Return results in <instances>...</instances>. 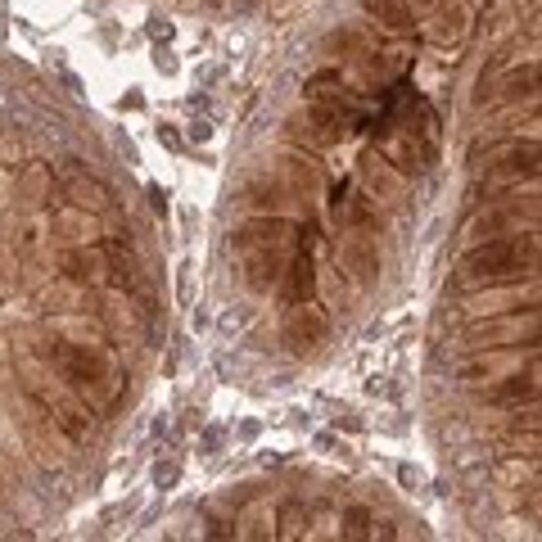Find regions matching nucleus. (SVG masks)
<instances>
[{"label": "nucleus", "mask_w": 542, "mask_h": 542, "mask_svg": "<svg viewBox=\"0 0 542 542\" xmlns=\"http://www.w3.org/2000/svg\"><path fill=\"white\" fill-rule=\"evenodd\" d=\"M538 267V235L529 231H506L493 240H475L461 253L457 271L466 285H488V290H502V285H520L524 276H533Z\"/></svg>", "instance_id": "1"}, {"label": "nucleus", "mask_w": 542, "mask_h": 542, "mask_svg": "<svg viewBox=\"0 0 542 542\" xmlns=\"http://www.w3.org/2000/svg\"><path fill=\"white\" fill-rule=\"evenodd\" d=\"M41 357H46L50 366H59V375H64L68 384H73L77 393H91V398H109L113 389V362L109 353H100V348L91 344H77V339H46L41 344Z\"/></svg>", "instance_id": "2"}, {"label": "nucleus", "mask_w": 542, "mask_h": 542, "mask_svg": "<svg viewBox=\"0 0 542 542\" xmlns=\"http://www.w3.org/2000/svg\"><path fill=\"white\" fill-rule=\"evenodd\" d=\"M348 131H353V122H348L339 109H330L326 100H312L308 109H299V113H290V118H285V136H290V141H299V145H308V150L339 145Z\"/></svg>", "instance_id": "3"}, {"label": "nucleus", "mask_w": 542, "mask_h": 542, "mask_svg": "<svg viewBox=\"0 0 542 542\" xmlns=\"http://www.w3.org/2000/svg\"><path fill=\"white\" fill-rule=\"evenodd\" d=\"M281 339L294 357H312L330 339V317L317 308V303H294L285 326H281Z\"/></svg>", "instance_id": "4"}, {"label": "nucleus", "mask_w": 542, "mask_h": 542, "mask_svg": "<svg viewBox=\"0 0 542 542\" xmlns=\"http://www.w3.org/2000/svg\"><path fill=\"white\" fill-rule=\"evenodd\" d=\"M533 222H538V204L533 199H497V204H488V213L470 217L466 235L470 240H493V235L520 231V226H533Z\"/></svg>", "instance_id": "5"}, {"label": "nucleus", "mask_w": 542, "mask_h": 542, "mask_svg": "<svg viewBox=\"0 0 542 542\" xmlns=\"http://www.w3.org/2000/svg\"><path fill=\"white\" fill-rule=\"evenodd\" d=\"M290 244H253V249H240L244 262V285L253 294H271L285 276V262H290Z\"/></svg>", "instance_id": "6"}, {"label": "nucleus", "mask_w": 542, "mask_h": 542, "mask_svg": "<svg viewBox=\"0 0 542 542\" xmlns=\"http://www.w3.org/2000/svg\"><path fill=\"white\" fill-rule=\"evenodd\" d=\"M330 217H335L344 231H380V213H375L371 195H362V190H353L348 181H339V186H330Z\"/></svg>", "instance_id": "7"}, {"label": "nucleus", "mask_w": 542, "mask_h": 542, "mask_svg": "<svg viewBox=\"0 0 542 542\" xmlns=\"http://www.w3.org/2000/svg\"><path fill=\"white\" fill-rule=\"evenodd\" d=\"M290 240H294V222L285 213H253L231 231L235 253L253 249V244H290Z\"/></svg>", "instance_id": "8"}, {"label": "nucleus", "mask_w": 542, "mask_h": 542, "mask_svg": "<svg viewBox=\"0 0 542 542\" xmlns=\"http://www.w3.org/2000/svg\"><path fill=\"white\" fill-rule=\"evenodd\" d=\"M538 145H511L506 154H497L493 163H488V181H497V186H520V181H538Z\"/></svg>", "instance_id": "9"}, {"label": "nucleus", "mask_w": 542, "mask_h": 542, "mask_svg": "<svg viewBox=\"0 0 542 542\" xmlns=\"http://www.w3.org/2000/svg\"><path fill=\"white\" fill-rule=\"evenodd\" d=\"M339 262H344V271L353 276L357 285H375L380 281V244L371 240V235H348L344 249H339Z\"/></svg>", "instance_id": "10"}, {"label": "nucleus", "mask_w": 542, "mask_h": 542, "mask_svg": "<svg viewBox=\"0 0 542 542\" xmlns=\"http://www.w3.org/2000/svg\"><path fill=\"white\" fill-rule=\"evenodd\" d=\"M299 199L281 177H271V172H258L240 186V204H249L253 213H285V204Z\"/></svg>", "instance_id": "11"}, {"label": "nucleus", "mask_w": 542, "mask_h": 542, "mask_svg": "<svg viewBox=\"0 0 542 542\" xmlns=\"http://www.w3.org/2000/svg\"><path fill=\"white\" fill-rule=\"evenodd\" d=\"M276 290L285 294V303H317V262H312L308 249H299L285 262V276Z\"/></svg>", "instance_id": "12"}, {"label": "nucleus", "mask_w": 542, "mask_h": 542, "mask_svg": "<svg viewBox=\"0 0 542 542\" xmlns=\"http://www.w3.org/2000/svg\"><path fill=\"white\" fill-rule=\"evenodd\" d=\"M357 177H362V186L371 199H393L402 190V181H407L389 168V159H384L380 150H366L362 159H357Z\"/></svg>", "instance_id": "13"}, {"label": "nucleus", "mask_w": 542, "mask_h": 542, "mask_svg": "<svg viewBox=\"0 0 542 542\" xmlns=\"http://www.w3.org/2000/svg\"><path fill=\"white\" fill-rule=\"evenodd\" d=\"M493 407H520V402H538V362L529 371H511L484 393Z\"/></svg>", "instance_id": "14"}, {"label": "nucleus", "mask_w": 542, "mask_h": 542, "mask_svg": "<svg viewBox=\"0 0 542 542\" xmlns=\"http://www.w3.org/2000/svg\"><path fill=\"white\" fill-rule=\"evenodd\" d=\"M493 100L502 104H524V100H538V59H529V64H515L511 73H502L493 82Z\"/></svg>", "instance_id": "15"}, {"label": "nucleus", "mask_w": 542, "mask_h": 542, "mask_svg": "<svg viewBox=\"0 0 542 542\" xmlns=\"http://www.w3.org/2000/svg\"><path fill=\"white\" fill-rule=\"evenodd\" d=\"M281 181L299 199H312L321 186H326V177H321V163L308 159V154H285V159H281Z\"/></svg>", "instance_id": "16"}, {"label": "nucleus", "mask_w": 542, "mask_h": 542, "mask_svg": "<svg viewBox=\"0 0 542 542\" xmlns=\"http://www.w3.org/2000/svg\"><path fill=\"white\" fill-rule=\"evenodd\" d=\"M466 28H470V10L461 0H439L430 10V37L443 41V46H448V41H461Z\"/></svg>", "instance_id": "17"}, {"label": "nucleus", "mask_w": 542, "mask_h": 542, "mask_svg": "<svg viewBox=\"0 0 542 542\" xmlns=\"http://www.w3.org/2000/svg\"><path fill=\"white\" fill-rule=\"evenodd\" d=\"M59 271L77 285H100L104 281V249H64L59 253Z\"/></svg>", "instance_id": "18"}, {"label": "nucleus", "mask_w": 542, "mask_h": 542, "mask_svg": "<svg viewBox=\"0 0 542 542\" xmlns=\"http://www.w3.org/2000/svg\"><path fill=\"white\" fill-rule=\"evenodd\" d=\"M366 14H371L384 32H398V37L416 32V10L407 0H366Z\"/></svg>", "instance_id": "19"}, {"label": "nucleus", "mask_w": 542, "mask_h": 542, "mask_svg": "<svg viewBox=\"0 0 542 542\" xmlns=\"http://www.w3.org/2000/svg\"><path fill=\"white\" fill-rule=\"evenodd\" d=\"M37 402H41V407H46V412H50V421H55L59 430H64L73 443H82L86 434H91V416H82V412H77V407H73V402H68V398H37Z\"/></svg>", "instance_id": "20"}, {"label": "nucleus", "mask_w": 542, "mask_h": 542, "mask_svg": "<svg viewBox=\"0 0 542 542\" xmlns=\"http://www.w3.org/2000/svg\"><path fill=\"white\" fill-rule=\"evenodd\" d=\"M64 195L73 199L77 208H86V213H104V208H109V190H104L100 181H86L82 172H68Z\"/></svg>", "instance_id": "21"}, {"label": "nucleus", "mask_w": 542, "mask_h": 542, "mask_svg": "<svg viewBox=\"0 0 542 542\" xmlns=\"http://www.w3.org/2000/svg\"><path fill=\"white\" fill-rule=\"evenodd\" d=\"M366 50H371V41H366L362 28H335L326 37V55L335 59H366Z\"/></svg>", "instance_id": "22"}, {"label": "nucleus", "mask_w": 542, "mask_h": 542, "mask_svg": "<svg viewBox=\"0 0 542 542\" xmlns=\"http://www.w3.org/2000/svg\"><path fill=\"white\" fill-rule=\"evenodd\" d=\"M339 524H344V529H339L344 538H375V515L366 511V506H348Z\"/></svg>", "instance_id": "23"}, {"label": "nucleus", "mask_w": 542, "mask_h": 542, "mask_svg": "<svg viewBox=\"0 0 542 542\" xmlns=\"http://www.w3.org/2000/svg\"><path fill=\"white\" fill-rule=\"evenodd\" d=\"M276 524L281 529H271L276 538H303V502H281V511H276Z\"/></svg>", "instance_id": "24"}, {"label": "nucleus", "mask_w": 542, "mask_h": 542, "mask_svg": "<svg viewBox=\"0 0 542 542\" xmlns=\"http://www.w3.org/2000/svg\"><path fill=\"white\" fill-rule=\"evenodd\" d=\"M150 479H154V488H177L181 484V461H172V457H163V461H154V470H150Z\"/></svg>", "instance_id": "25"}, {"label": "nucleus", "mask_w": 542, "mask_h": 542, "mask_svg": "<svg viewBox=\"0 0 542 542\" xmlns=\"http://www.w3.org/2000/svg\"><path fill=\"white\" fill-rule=\"evenodd\" d=\"M154 141H159L163 150H172V154L186 150V141H181V131L172 127V122H159V127H154Z\"/></svg>", "instance_id": "26"}, {"label": "nucleus", "mask_w": 542, "mask_h": 542, "mask_svg": "<svg viewBox=\"0 0 542 542\" xmlns=\"http://www.w3.org/2000/svg\"><path fill=\"white\" fill-rule=\"evenodd\" d=\"M154 68H159V73H163V77H172V73H177V68H181V64H177V55H172V50H168V46H159V50H154Z\"/></svg>", "instance_id": "27"}, {"label": "nucleus", "mask_w": 542, "mask_h": 542, "mask_svg": "<svg viewBox=\"0 0 542 542\" xmlns=\"http://www.w3.org/2000/svg\"><path fill=\"white\" fill-rule=\"evenodd\" d=\"M145 32H150V37H154V41H159V46H168V41H172V37H177V28H172V23H168V19H150V28H145Z\"/></svg>", "instance_id": "28"}, {"label": "nucleus", "mask_w": 542, "mask_h": 542, "mask_svg": "<svg viewBox=\"0 0 542 542\" xmlns=\"http://www.w3.org/2000/svg\"><path fill=\"white\" fill-rule=\"evenodd\" d=\"M222 439H226V434L217 430V425H208V430L199 434V448H204V452H217V448H222Z\"/></svg>", "instance_id": "29"}, {"label": "nucleus", "mask_w": 542, "mask_h": 542, "mask_svg": "<svg viewBox=\"0 0 542 542\" xmlns=\"http://www.w3.org/2000/svg\"><path fill=\"white\" fill-rule=\"evenodd\" d=\"M317 448L321 452H348V443H339L335 434H317Z\"/></svg>", "instance_id": "30"}, {"label": "nucleus", "mask_w": 542, "mask_h": 542, "mask_svg": "<svg viewBox=\"0 0 542 542\" xmlns=\"http://www.w3.org/2000/svg\"><path fill=\"white\" fill-rule=\"evenodd\" d=\"M150 199H154V213H168V190L163 186H150Z\"/></svg>", "instance_id": "31"}, {"label": "nucleus", "mask_w": 542, "mask_h": 542, "mask_svg": "<svg viewBox=\"0 0 542 542\" xmlns=\"http://www.w3.org/2000/svg\"><path fill=\"white\" fill-rule=\"evenodd\" d=\"M398 479L407 488H416V484H421V470H416V466H398Z\"/></svg>", "instance_id": "32"}, {"label": "nucleus", "mask_w": 542, "mask_h": 542, "mask_svg": "<svg viewBox=\"0 0 542 542\" xmlns=\"http://www.w3.org/2000/svg\"><path fill=\"white\" fill-rule=\"evenodd\" d=\"M190 136H195V141H208V136H213V122H190Z\"/></svg>", "instance_id": "33"}, {"label": "nucleus", "mask_w": 542, "mask_h": 542, "mask_svg": "<svg viewBox=\"0 0 542 542\" xmlns=\"http://www.w3.org/2000/svg\"><path fill=\"white\" fill-rule=\"evenodd\" d=\"M122 109H145V95H141V91H131V95H122Z\"/></svg>", "instance_id": "34"}, {"label": "nucleus", "mask_w": 542, "mask_h": 542, "mask_svg": "<svg viewBox=\"0 0 542 542\" xmlns=\"http://www.w3.org/2000/svg\"><path fill=\"white\" fill-rule=\"evenodd\" d=\"M258 430H262L258 421H244V425H240V439H258Z\"/></svg>", "instance_id": "35"}, {"label": "nucleus", "mask_w": 542, "mask_h": 542, "mask_svg": "<svg viewBox=\"0 0 542 542\" xmlns=\"http://www.w3.org/2000/svg\"><path fill=\"white\" fill-rule=\"evenodd\" d=\"M407 5H412V10H416V14H430V10H434V5H439V0H407Z\"/></svg>", "instance_id": "36"}]
</instances>
